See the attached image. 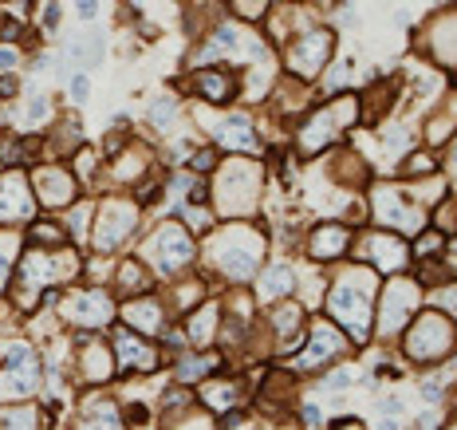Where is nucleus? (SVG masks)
<instances>
[{"label":"nucleus","instance_id":"nucleus-1","mask_svg":"<svg viewBox=\"0 0 457 430\" xmlns=\"http://www.w3.org/2000/svg\"><path fill=\"white\" fill-rule=\"evenodd\" d=\"M371 304H374V276L371 269H355L339 276V284L327 296V312L339 320V328H347L355 340L371 336Z\"/></svg>","mask_w":457,"mask_h":430},{"label":"nucleus","instance_id":"nucleus-2","mask_svg":"<svg viewBox=\"0 0 457 430\" xmlns=\"http://www.w3.org/2000/svg\"><path fill=\"white\" fill-rule=\"evenodd\" d=\"M260 249H265V241H260V233H253L249 225H233V229H225V233L217 237V265L233 276V281H244V276H253L256 265H260Z\"/></svg>","mask_w":457,"mask_h":430},{"label":"nucleus","instance_id":"nucleus-3","mask_svg":"<svg viewBox=\"0 0 457 430\" xmlns=\"http://www.w3.org/2000/svg\"><path fill=\"white\" fill-rule=\"evenodd\" d=\"M454 347V328L442 312H426V316L414 320V328L406 336V352L410 359H422V363H438V359L449 356Z\"/></svg>","mask_w":457,"mask_h":430},{"label":"nucleus","instance_id":"nucleus-4","mask_svg":"<svg viewBox=\"0 0 457 430\" xmlns=\"http://www.w3.org/2000/svg\"><path fill=\"white\" fill-rule=\"evenodd\" d=\"M0 367H4V395H32L40 379L36 356L28 344H4L0 347Z\"/></svg>","mask_w":457,"mask_h":430},{"label":"nucleus","instance_id":"nucleus-5","mask_svg":"<svg viewBox=\"0 0 457 430\" xmlns=\"http://www.w3.org/2000/svg\"><path fill=\"white\" fill-rule=\"evenodd\" d=\"M138 225V209L131 201H107L99 209V229H95V249H119Z\"/></svg>","mask_w":457,"mask_h":430},{"label":"nucleus","instance_id":"nucleus-6","mask_svg":"<svg viewBox=\"0 0 457 430\" xmlns=\"http://www.w3.org/2000/svg\"><path fill=\"white\" fill-rule=\"evenodd\" d=\"M63 312H67V320L79 324V328H103V324H110V316H115V304H110L107 292L83 288V292H72L63 300Z\"/></svg>","mask_w":457,"mask_h":430},{"label":"nucleus","instance_id":"nucleus-7","mask_svg":"<svg viewBox=\"0 0 457 430\" xmlns=\"http://www.w3.org/2000/svg\"><path fill=\"white\" fill-rule=\"evenodd\" d=\"M63 253H28L24 257V265H20V300L28 304V292L36 288V281H63L67 272H75L79 269V261H60Z\"/></svg>","mask_w":457,"mask_h":430},{"label":"nucleus","instance_id":"nucleus-8","mask_svg":"<svg viewBox=\"0 0 457 430\" xmlns=\"http://www.w3.org/2000/svg\"><path fill=\"white\" fill-rule=\"evenodd\" d=\"M146 253L154 257V265L162 272H178V269H185V265L193 261V245H190V237L181 233V225H166V229L150 241Z\"/></svg>","mask_w":457,"mask_h":430},{"label":"nucleus","instance_id":"nucleus-9","mask_svg":"<svg viewBox=\"0 0 457 430\" xmlns=\"http://www.w3.org/2000/svg\"><path fill=\"white\" fill-rule=\"evenodd\" d=\"M418 296H422L418 284H410V281H394V284H390V288H386V296H383V324H379V332H383V336H394L398 328H402V324L414 316Z\"/></svg>","mask_w":457,"mask_h":430},{"label":"nucleus","instance_id":"nucleus-10","mask_svg":"<svg viewBox=\"0 0 457 430\" xmlns=\"http://www.w3.org/2000/svg\"><path fill=\"white\" fill-rule=\"evenodd\" d=\"M331 44H335V40H331V32H308V36H300V40L288 48V67H292L296 75H304V79H308V75H315V72L327 63V56H331Z\"/></svg>","mask_w":457,"mask_h":430},{"label":"nucleus","instance_id":"nucleus-11","mask_svg":"<svg viewBox=\"0 0 457 430\" xmlns=\"http://www.w3.org/2000/svg\"><path fill=\"white\" fill-rule=\"evenodd\" d=\"M374 217L383 225H394L398 233H418L426 225V213L422 209H406L398 190H374Z\"/></svg>","mask_w":457,"mask_h":430},{"label":"nucleus","instance_id":"nucleus-12","mask_svg":"<svg viewBox=\"0 0 457 430\" xmlns=\"http://www.w3.org/2000/svg\"><path fill=\"white\" fill-rule=\"evenodd\" d=\"M225 197V213H244V209H253V194H256V170L249 166V162H233V170L221 178V185H217Z\"/></svg>","mask_w":457,"mask_h":430},{"label":"nucleus","instance_id":"nucleus-13","mask_svg":"<svg viewBox=\"0 0 457 430\" xmlns=\"http://www.w3.org/2000/svg\"><path fill=\"white\" fill-rule=\"evenodd\" d=\"M32 182H36V190H40V201L48 209H60V206H67L75 197V178L67 170H60V166H44V170H36L32 174Z\"/></svg>","mask_w":457,"mask_h":430},{"label":"nucleus","instance_id":"nucleus-14","mask_svg":"<svg viewBox=\"0 0 457 430\" xmlns=\"http://www.w3.org/2000/svg\"><path fill=\"white\" fill-rule=\"evenodd\" d=\"M363 253H367L363 261H371L374 269H386V272H398L406 265V245L386 233H367L363 237Z\"/></svg>","mask_w":457,"mask_h":430},{"label":"nucleus","instance_id":"nucleus-15","mask_svg":"<svg viewBox=\"0 0 457 430\" xmlns=\"http://www.w3.org/2000/svg\"><path fill=\"white\" fill-rule=\"evenodd\" d=\"M32 213V197L20 174H4L0 178V222H20Z\"/></svg>","mask_w":457,"mask_h":430},{"label":"nucleus","instance_id":"nucleus-16","mask_svg":"<svg viewBox=\"0 0 457 430\" xmlns=\"http://www.w3.org/2000/svg\"><path fill=\"white\" fill-rule=\"evenodd\" d=\"M343 332L339 328H327V324H319L312 332V344H308V352L300 356V367H315V363H324V359H335L343 356Z\"/></svg>","mask_w":457,"mask_h":430},{"label":"nucleus","instance_id":"nucleus-17","mask_svg":"<svg viewBox=\"0 0 457 430\" xmlns=\"http://www.w3.org/2000/svg\"><path fill=\"white\" fill-rule=\"evenodd\" d=\"M335 126H339V107H331V111H319V115L312 119V123L304 126L300 147L308 150V154H315V150H324L327 142H331V138L339 135Z\"/></svg>","mask_w":457,"mask_h":430},{"label":"nucleus","instance_id":"nucleus-18","mask_svg":"<svg viewBox=\"0 0 457 430\" xmlns=\"http://www.w3.org/2000/svg\"><path fill=\"white\" fill-rule=\"evenodd\" d=\"M115 347H119V359H122V367L126 371H154L158 367V356H154V347L142 344V340H134V336L119 332V340H115Z\"/></svg>","mask_w":457,"mask_h":430},{"label":"nucleus","instance_id":"nucleus-19","mask_svg":"<svg viewBox=\"0 0 457 430\" xmlns=\"http://www.w3.org/2000/svg\"><path fill=\"white\" fill-rule=\"evenodd\" d=\"M351 233L343 229V225H319L312 233V257L315 261H335L343 249H347Z\"/></svg>","mask_w":457,"mask_h":430},{"label":"nucleus","instance_id":"nucleus-20","mask_svg":"<svg viewBox=\"0 0 457 430\" xmlns=\"http://www.w3.org/2000/svg\"><path fill=\"white\" fill-rule=\"evenodd\" d=\"M244 399V387L237 379H213L201 387V403H209L213 411H233Z\"/></svg>","mask_w":457,"mask_h":430},{"label":"nucleus","instance_id":"nucleus-21","mask_svg":"<svg viewBox=\"0 0 457 430\" xmlns=\"http://www.w3.org/2000/svg\"><path fill=\"white\" fill-rule=\"evenodd\" d=\"M292 288H296V272L288 269V265H276V269H268L265 276H260V300H280V296H288Z\"/></svg>","mask_w":457,"mask_h":430},{"label":"nucleus","instance_id":"nucleus-22","mask_svg":"<svg viewBox=\"0 0 457 430\" xmlns=\"http://www.w3.org/2000/svg\"><path fill=\"white\" fill-rule=\"evenodd\" d=\"M197 91H201L209 103H228V99H233V79H228L225 72L205 67V72H197Z\"/></svg>","mask_w":457,"mask_h":430},{"label":"nucleus","instance_id":"nucleus-23","mask_svg":"<svg viewBox=\"0 0 457 430\" xmlns=\"http://www.w3.org/2000/svg\"><path fill=\"white\" fill-rule=\"evenodd\" d=\"M126 320H131L138 332H158V328H162V308H158L150 296H142V300L126 304Z\"/></svg>","mask_w":457,"mask_h":430},{"label":"nucleus","instance_id":"nucleus-24","mask_svg":"<svg viewBox=\"0 0 457 430\" xmlns=\"http://www.w3.org/2000/svg\"><path fill=\"white\" fill-rule=\"evenodd\" d=\"M221 142H225V147H237V150H253L256 135L249 131V119H244V115H233V119L221 126Z\"/></svg>","mask_w":457,"mask_h":430},{"label":"nucleus","instance_id":"nucleus-25","mask_svg":"<svg viewBox=\"0 0 457 430\" xmlns=\"http://www.w3.org/2000/svg\"><path fill=\"white\" fill-rule=\"evenodd\" d=\"M79 430H122L119 415H115V406H99V411H91V415L79 418Z\"/></svg>","mask_w":457,"mask_h":430},{"label":"nucleus","instance_id":"nucleus-26","mask_svg":"<svg viewBox=\"0 0 457 430\" xmlns=\"http://www.w3.org/2000/svg\"><path fill=\"white\" fill-rule=\"evenodd\" d=\"M119 288H122V292H146V288H150V281H146V272H142L138 261H126V265H122Z\"/></svg>","mask_w":457,"mask_h":430},{"label":"nucleus","instance_id":"nucleus-27","mask_svg":"<svg viewBox=\"0 0 457 430\" xmlns=\"http://www.w3.org/2000/svg\"><path fill=\"white\" fill-rule=\"evenodd\" d=\"M272 324H276L280 336H296V332H300V324H304V312L296 304H284L276 316H272Z\"/></svg>","mask_w":457,"mask_h":430},{"label":"nucleus","instance_id":"nucleus-28","mask_svg":"<svg viewBox=\"0 0 457 430\" xmlns=\"http://www.w3.org/2000/svg\"><path fill=\"white\" fill-rule=\"evenodd\" d=\"M213 316H217V308L209 304L205 312H193V320H190V336L197 340V344H205L209 336H213Z\"/></svg>","mask_w":457,"mask_h":430},{"label":"nucleus","instance_id":"nucleus-29","mask_svg":"<svg viewBox=\"0 0 457 430\" xmlns=\"http://www.w3.org/2000/svg\"><path fill=\"white\" fill-rule=\"evenodd\" d=\"M0 430H36V411H0Z\"/></svg>","mask_w":457,"mask_h":430},{"label":"nucleus","instance_id":"nucleus-30","mask_svg":"<svg viewBox=\"0 0 457 430\" xmlns=\"http://www.w3.org/2000/svg\"><path fill=\"white\" fill-rule=\"evenodd\" d=\"M87 375H91V379L110 375V356L103 352V347H87Z\"/></svg>","mask_w":457,"mask_h":430},{"label":"nucleus","instance_id":"nucleus-31","mask_svg":"<svg viewBox=\"0 0 457 430\" xmlns=\"http://www.w3.org/2000/svg\"><path fill=\"white\" fill-rule=\"evenodd\" d=\"M32 150H36V138H32V142H0V162L16 166V162H24Z\"/></svg>","mask_w":457,"mask_h":430},{"label":"nucleus","instance_id":"nucleus-32","mask_svg":"<svg viewBox=\"0 0 457 430\" xmlns=\"http://www.w3.org/2000/svg\"><path fill=\"white\" fill-rule=\"evenodd\" d=\"M32 241H51V245H63V241H67V233H63V229H56L51 222H44V225H36V229H32Z\"/></svg>","mask_w":457,"mask_h":430},{"label":"nucleus","instance_id":"nucleus-33","mask_svg":"<svg viewBox=\"0 0 457 430\" xmlns=\"http://www.w3.org/2000/svg\"><path fill=\"white\" fill-rule=\"evenodd\" d=\"M185 222L193 225V229H197V233H205V229H213V213H209V209H185Z\"/></svg>","mask_w":457,"mask_h":430},{"label":"nucleus","instance_id":"nucleus-34","mask_svg":"<svg viewBox=\"0 0 457 430\" xmlns=\"http://www.w3.org/2000/svg\"><path fill=\"white\" fill-rule=\"evenodd\" d=\"M190 166H193L197 174H209V170L217 166V154H213V150H197V154L190 158Z\"/></svg>","mask_w":457,"mask_h":430},{"label":"nucleus","instance_id":"nucleus-35","mask_svg":"<svg viewBox=\"0 0 457 430\" xmlns=\"http://www.w3.org/2000/svg\"><path fill=\"white\" fill-rule=\"evenodd\" d=\"M174 111H178V103H174V99H162V103H158V107H154L150 115H154V123H166V119H169Z\"/></svg>","mask_w":457,"mask_h":430},{"label":"nucleus","instance_id":"nucleus-36","mask_svg":"<svg viewBox=\"0 0 457 430\" xmlns=\"http://www.w3.org/2000/svg\"><path fill=\"white\" fill-rule=\"evenodd\" d=\"M438 249H442V237H438V233L418 237V257H422V253H438Z\"/></svg>","mask_w":457,"mask_h":430},{"label":"nucleus","instance_id":"nucleus-37","mask_svg":"<svg viewBox=\"0 0 457 430\" xmlns=\"http://www.w3.org/2000/svg\"><path fill=\"white\" fill-rule=\"evenodd\" d=\"M324 387H331V391H347V387H351V371H335Z\"/></svg>","mask_w":457,"mask_h":430},{"label":"nucleus","instance_id":"nucleus-38","mask_svg":"<svg viewBox=\"0 0 457 430\" xmlns=\"http://www.w3.org/2000/svg\"><path fill=\"white\" fill-rule=\"evenodd\" d=\"M418 170H422V174H430V170H433V162L426 158V154H418V158H410V162H406V174H418Z\"/></svg>","mask_w":457,"mask_h":430},{"label":"nucleus","instance_id":"nucleus-39","mask_svg":"<svg viewBox=\"0 0 457 430\" xmlns=\"http://www.w3.org/2000/svg\"><path fill=\"white\" fill-rule=\"evenodd\" d=\"M347 75H351V63H339V72L327 79V91H335V87H343L347 83Z\"/></svg>","mask_w":457,"mask_h":430},{"label":"nucleus","instance_id":"nucleus-40","mask_svg":"<svg viewBox=\"0 0 457 430\" xmlns=\"http://www.w3.org/2000/svg\"><path fill=\"white\" fill-rule=\"evenodd\" d=\"M44 111H48V103H44V99H32V107H28V123L36 126L40 119H44Z\"/></svg>","mask_w":457,"mask_h":430},{"label":"nucleus","instance_id":"nucleus-41","mask_svg":"<svg viewBox=\"0 0 457 430\" xmlns=\"http://www.w3.org/2000/svg\"><path fill=\"white\" fill-rule=\"evenodd\" d=\"M454 206H449V201H442V209H438V229H454Z\"/></svg>","mask_w":457,"mask_h":430},{"label":"nucleus","instance_id":"nucleus-42","mask_svg":"<svg viewBox=\"0 0 457 430\" xmlns=\"http://www.w3.org/2000/svg\"><path fill=\"white\" fill-rule=\"evenodd\" d=\"M20 32H24V28L16 24V20H4V28H0V36L8 40V44H13V40H20Z\"/></svg>","mask_w":457,"mask_h":430},{"label":"nucleus","instance_id":"nucleus-43","mask_svg":"<svg viewBox=\"0 0 457 430\" xmlns=\"http://www.w3.org/2000/svg\"><path fill=\"white\" fill-rule=\"evenodd\" d=\"M75 4H79V16H83V20H95V13H99L95 0H75Z\"/></svg>","mask_w":457,"mask_h":430},{"label":"nucleus","instance_id":"nucleus-44","mask_svg":"<svg viewBox=\"0 0 457 430\" xmlns=\"http://www.w3.org/2000/svg\"><path fill=\"white\" fill-rule=\"evenodd\" d=\"M16 67V51L13 48H0V72H13Z\"/></svg>","mask_w":457,"mask_h":430},{"label":"nucleus","instance_id":"nucleus-45","mask_svg":"<svg viewBox=\"0 0 457 430\" xmlns=\"http://www.w3.org/2000/svg\"><path fill=\"white\" fill-rule=\"evenodd\" d=\"M398 411H402V403H398V399H383V415H386V418H398Z\"/></svg>","mask_w":457,"mask_h":430},{"label":"nucleus","instance_id":"nucleus-46","mask_svg":"<svg viewBox=\"0 0 457 430\" xmlns=\"http://www.w3.org/2000/svg\"><path fill=\"white\" fill-rule=\"evenodd\" d=\"M72 95L75 99H87V79L79 75V79H72Z\"/></svg>","mask_w":457,"mask_h":430},{"label":"nucleus","instance_id":"nucleus-47","mask_svg":"<svg viewBox=\"0 0 457 430\" xmlns=\"http://www.w3.org/2000/svg\"><path fill=\"white\" fill-rule=\"evenodd\" d=\"M331 430H367V427H363L359 418H343V422H335Z\"/></svg>","mask_w":457,"mask_h":430},{"label":"nucleus","instance_id":"nucleus-48","mask_svg":"<svg viewBox=\"0 0 457 430\" xmlns=\"http://www.w3.org/2000/svg\"><path fill=\"white\" fill-rule=\"evenodd\" d=\"M8 272H13V261L0 253V288H4V281H8Z\"/></svg>","mask_w":457,"mask_h":430},{"label":"nucleus","instance_id":"nucleus-49","mask_svg":"<svg viewBox=\"0 0 457 430\" xmlns=\"http://www.w3.org/2000/svg\"><path fill=\"white\" fill-rule=\"evenodd\" d=\"M131 422L134 427H146V406H131Z\"/></svg>","mask_w":457,"mask_h":430},{"label":"nucleus","instance_id":"nucleus-50","mask_svg":"<svg viewBox=\"0 0 457 430\" xmlns=\"http://www.w3.org/2000/svg\"><path fill=\"white\" fill-rule=\"evenodd\" d=\"M181 430H213V422H201V418H193L190 427H181Z\"/></svg>","mask_w":457,"mask_h":430}]
</instances>
